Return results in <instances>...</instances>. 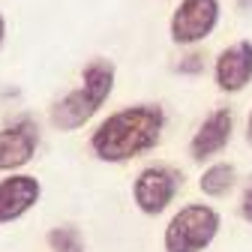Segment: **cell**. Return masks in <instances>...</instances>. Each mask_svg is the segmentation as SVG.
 <instances>
[{
	"label": "cell",
	"instance_id": "cell-1",
	"mask_svg": "<svg viewBox=\"0 0 252 252\" xmlns=\"http://www.w3.org/2000/svg\"><path fill=\"white\" fill-rule=\"evenodd\" d=\"M165 123L168 117L159 102H138L117 108L105 120H99L96 129L90 132V153L108 165L129 162L135 156L150 153L162 141Z\"/></svg>",
	"mask_w": 252,
	"mask_h": 252
},
{
	"label": "cell",
	"instance_id": "cell-2",
	"mask_svg": "<svg viewBox=\"0 0 252 252\" xmlns=\"http://www.w3.org/2000/svg\"><path fill=\"white\" fill-rule=\"evenodd\" d=\"M114 81H117L114 63L105 60V57H93L81 69L78 87H72L69 93H63V96L48 108L51 126L60 129V132L81 129V126L90 123L99 114V108L108 102V96L114 93Z\"/></svg>",
	"mask_w": 252,
	"mask_h": 252
},
{
	"label": "cell",
	"instance_id": "cell-3",
	"mask_svg": "<svg viewBox=\"0 0 252 252\" xmlns=\"http://www.w3.org/2000/svg\"><path fill=\"white\" fill-rule=\"evenodd\" d=\"M222 231V213L213 204L189 201L162 228V252H207Z\"/></svg>",
	"mask_w": 252,
	"mask_h": 252
},
{
	"label": "cell",
	"instance_id": "cell-4",
	"mask_svg": "<svg viewBox=\"0 0 252 252\" xmlns=\"http://www.w3.org/2000/svg\"><path fill=\"white\" fill-rule=\"evenodd\" d=\"M183 186V171L168 162L144 165L132 180V204L144 216H162Z\"/></svg>",
	"mask_w": 252,
	"mask_h": 252
},
{
	"label": "cell",
	"instance_id": "cell-5",
	"mask_svg": "<svg viewBox=\"0 0 252 252\" xmlns=\"http://www.w3.org/2000/svg\"><path fill=\"white\" fill-rule=\"evenodd\" d=\"M219 18H222L219 0H180L168 18V36L174 45H201L213 36Z\"/></svg>",
	"mask_w": 252,
	"mask_h": 252
},
{
	"label": "cell",
	"instance_id": "cell-6",
	"mask_svg": "<svg viewBox=\"0 0 252 252\" xmlns=\"http://www.w3.org/2000/svg\"><path fill=\"white\" fill-rule=\"evenodd\" d=\"M39 150V126L30 117H18L0 126V174L24 171L36 159Z\"/></svg>",
	"mask_w": 252,
	"mask_h": 252
},
{
	"label": "cell",
	"instance_id": "cell-7",
	"mask_svg": "<svg viewBox=\"0 0 252 252\" xmlns=\"http://www.w3.org/2000/svg\"><path fill=\"white\" fill-rule=\"evenodd\" d=\"M234 138V111L228 105L213 108L198 129L189 138V159L192 162H210L213 156H219Z\"/></svg>",
	"mask_w": 252,
	"mask_h": 252
},
{
	"label": "cell",
	"instance_id": "cell-8",
	"mask_svg": "<svg viewBox=\"0 0 252 252\" xmlns=\"http://www.w3.org/2000/svg\"><path fill=\"white\" fill-rule=\"evenodd\" d=\"M42 198V180L27 171H12L0 177V225L24 219Z\"/></svg>",
	"mask_w": 252,
	"mask_h": 252
},
{
	"label": "cell",
	"instance_id": "cell-9",
	"mask_svg": "<svg viewBox=\"0 0 252 252\" xmlns=\"http://www.w3.org/2000/svg\"><path fill=\"white\" fill-rule=\"evenodd\" d=\"M213 81L222 93H240L252 84V39H237L213 57Z\"/></svg>",
	"mask_w": 252,
	"mask_h": 252
},
{
	"label": "cell",
	"instance_id": "cell-10",
	"mask_svg": "<svg viewBox=\"0 0 252 252\" xmlns=\"http://www.w3.org/2000/svg\"><path fill=\"white\" fill-rule=\"evenodd\" d=\"M234 186H237V168L231 162H210L198 177V189L207 198H225Z\"/></svg>",
	"mask_w": 252,
	"mask_h": 252
},
{
	"label": "cell",
	"instance_id": "cell-11",
	"mask_svg": "<svg viewBox=\"0 0 252 252\" xmlns=\"http://www.w3.org/2000/svg\"><path fill=\"white\" fill-rule=\"evenodd\" d=\"M45 243H48L51 252H87V240H84L81 228L72 225V222H63V225L48 228Z\"/></svg>",
	"mask_w": 252,
	"mask_h": 252
},
{
	"label": "cell",
	"instance_id": "cell-12",
	"mask_svg": "<svg viewBox=\"0 0 252 252\" xmlns=\"http://www.w3.org/2000/svg\"><path fill=\"white\" fill-rule=\"evenodd\" d=\"M204 66H207L204 54H201V51H189L186 57H180V63H177L174 69H177L180 75H192V78H195V75H201V72H204Z\"/></svg>",
	"mask_w": 252,
	"mask_h": 252
},
{
	"label": "cell",
	"instance_id": "cell-13",
	"mask_svg": "<svg viewBox=\"0 0 252 252\" xmlns=\"http://www.w3.org/2000/svg\"><path fill=\"white\" fill-rule=\"evenodd\" d=\"M237 213L246 225H252V180L243 186V192H240V201H237Z\"/></svg>",
	"mask_w": 252,
	"mask_h": 252
},
{
	"label": "cell",
	"instance_id": "cell-14",
	"mask_svg": "<svg viewBox=\"0 0 252 252\" xmlns=\"http://www.w3.org/2000/svg\"><path fill=\"white\" fill-rule=\"evenodd\" d=\"M243 138H246V144L252 147V108H249V114H246V126H243Z\"/></svg>",
	"mask_w": 252,
	"mask_h": 252
},
{
	"label": "cell",
	"instance_id": "cell-15",
	"mask_svg": "<svg viewBox=\"0 0 252 252\" xmlns=\"http://www.w3.org/2000/svg\"><path fill=\"white\" fill-rule=\"evenodd\" d=\"M3 42H6V18L0 12V48H3Z\"/></svg>",
	"mask_w": 252,
	"mask_h": 252
},
{
	"label": "cell",
	"instance_id": "cell-16",
	"mask_svg": "<svg viewBox=\"0 0 252 252\" xmlns=\"http://www.w3.org/2000/svg\"><path fill=\"white\" fill-rule=\"evenodd\" d=\"M249 3H252V0H240V6H243V9H246V6H249Z\"/></svg>",
	"mask_w": 252,
	"mask_h": 252
}]
</instances>
